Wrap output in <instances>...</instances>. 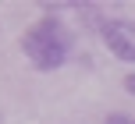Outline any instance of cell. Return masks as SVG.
I'll use <instances>...</instances> for the list:
<instances>
[{
	"label": "cell",
	"mask_w": 135,
	"mask_h": 124,
	"mask_svg": "<svg viewBox=\"0 0 135 124\" xmlns=\"http://www.w3.org/2000/svg\"><path fill=\"white\" fill-rule=\"evenodd\" d=\"M124 89H128L132 96H135V75H128V78H124Z\"/></svg>",
	"instance_id": "4"
},
{
	"label": "cell",
	"mask_w": 135,
	"mask_h": 124,
	"mask_svg": "<svg viewBox=\"0 0 135 124\" xmlns=\"http://www.w3.org/2000/svg\"><path fill=\"white\" fill-rule=\"evenodd\" d=\"M103 124H135V117H128V113H107Z\"/></svg>",
	"instance_id": "3"
},
{
	"label": "cell",
	"mask_w": 135,
	"mask_h": 124,
	"mask_svg": "<svg viewBox=\"0 0 135 124\" xmlns=\"http://www.w3.org/2000/svg\"><path fill=\"white\" fill-rule=\"evenodd\" d=\"M100 35H103L107 50L117 57V60L135 64V21H128V18H107V25H103Z\"/></svg>",
	"instance_id": "2"
},
{
	"label": "cell",
	"mask_w": 135,
	"mask_h": 124,
	"mask_svg": "<svg viewBox=\"0 0 135 124\" xmlns=\"http://www.w3.org/2000/svg\"><path fill=\"white\" fill-rule=\"evenodd\" d=\"M21 50L28 53V60L39 71H57L71 53V35L57 18H43L32 28H25L21 35Z\"/></svg>",
	"instance_id": "1"
}]
</instances>
